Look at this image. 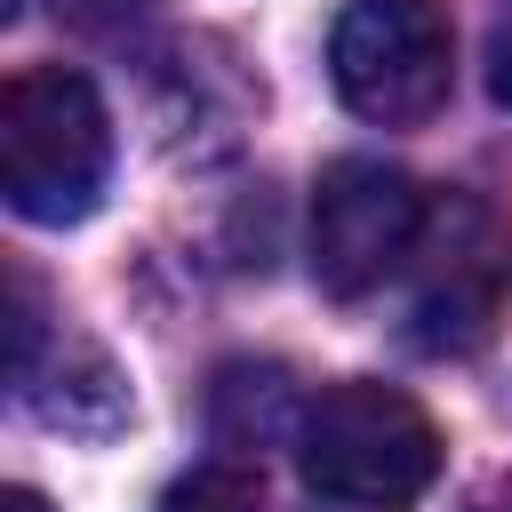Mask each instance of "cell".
Segmentation results:
<instances>
[{"mask_svg": "<svg viewBox=\"0 0 512 512\" xmlns=\"http://www.w3.org/2000/svg\"><path fill=\"white\" fill-rule=\"evenodd\" d=\"M112 176V120L64 64H32L0 88V192L24 224H80Z\"/></svg>", "mask_w": 512, "mask_h": 512, "instance_id": "obj_1", "label": "cell"}, {"mask_svg": "<svg viewBox=\"0 0 512 512\" xmlns=\"http://www.w3.org/2000/svg\"><path fill=\"white\" fill-rule=\"evenodd\" d=\"M296 464L304 480L328 496V504H352V512H400L432 488L440 472V432L432 416L392 392V384H368V376H344L328 384L304 424H296Z\"/></svg>", "mask_w": 512, "mask_h": 512, "instance_id": "obj_2", "label": "cell"}, {"mask_svg": "<svg viewBox=\"0 0 512 512\" xmlns=\"http://www.w3.org/2000/svg\"><path fill=\"white\" fill-rule=\"evenodd\" d=\"M336 96L376 128H416L448 104L456 40L432 0H352L328 40Z\"/></svg>", "mask_w": 512, "mask_h": 512, "instance_id": "obj_3", "label": "cell"}, {"mask_svg": "<svg viewBox=\"0 0 512 512\" xmlns=\"http://www.w3.org/2000/svg\"><path fill=\"white\" fill-rule=\"evenodd\" d=\"M432 232L424 192L384 160H336L312 192V280L328 296H368Z\"/></svg>", "mask_w": 512, "mask_h": 512, "instance_id": "obj_4", "label": "cell"}, {"mask_svg": "<svg viewBox=\"0 0 512 512\" xmlns=\"http://www.w3.org/2000/svg\"><path fill=\"white\" fill-rule=\"evenodd\" d=\"M416 256H424V280H416L408 336L424 352H480L512 296V224L480 200H456Z\"/></svg>", "mask_w": 512, "mask_h": 512, "instance_id": "obj_5", "label": "cell"}, {"mask_svg": "<svg viewBox=\"0 0 512 512\" xmlns=\"http://www.w3.org/2000/svg\"><path fill=\"white\" fill-rule=\"evenodd\" d=\"M160 512H264V488L240 464H200L160 496Z\"/></svg>", "mask_w": 512, "mask_h": 512, "instance_id": "obj_6", "label": "cell"}, {"mask_svg": "<svg viewBox=\"0 0 512 512\" xmlns=\"http://www.w3.org/2000/svg\"><path fill=\"white\" fill-rule=\"evenodd\" d=\"M56 16H64L72 32H120V24L144 16V0H56Z\"/></svg>", "mask_w": 512, "mask_h": 512, "instance_id": "obj_7", "label": "cell"}, {"mask_svg": "<svg viewBox=\"0 0 512 512\" xmlns=\"http://www.w3.org/2000/svg\"><path fill=\"white\" fill-rule=\"evenodd\" d=\"M480 64H488V96L512 104V0L488 16V48H480Z\"/></svg>", "mask_w": 512, "mask_h": 512, "instance_id": "obj_8", "label": "cell"}, {"mask_svg": "<svg viewBox=\"0 0 512 512\" xmlns=\"http://www.w3.org/2000/svg\"><path fill=\"white\" fill-rule=\"evenodd\" d=\"M464 512H512V480H496V488H488V496H472Z\"/></svg>", "mask_w": 512, "mask_h": 512, "instance_id": "obj_9", "label": "cell"}, {"mask_svg": "<svg viewBox=\"0 0 512 512\" xmlns=\"http://www.w3.org/2000/svg\"><path fill=\"white\" fill-rule=\"evenodd\" d=\"M0 512H48V496H32V488H8V504Z\"/></svg>", "mask_w": 512, "mask_h": 512, "instance_id": "obj_10", "label": "cell"}]
</instances>
